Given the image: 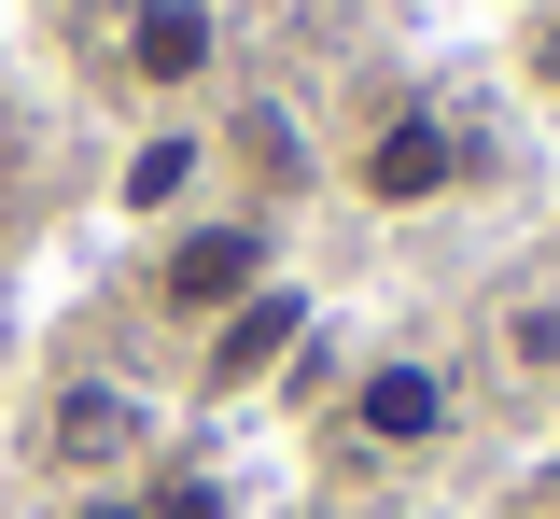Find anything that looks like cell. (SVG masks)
<instances>
[{
  "label": "cell",
  "instance_id": "1",
  "mask_svg": "<svg viewBox=\"0 0 560 519\" xmlns=\"http://www.w3.org/2000/svg\"><path fill=\"white\" fill-rule=\"evenodd\" d=\"M280 281V239L253 211H197V224H168V239H154V309H168V323H238V309L267 296Z\"/></svg>",
  "mask_w": 560,
  "mask_h": 519
},
{
  "label": "cell",
  "instance_id": "2",
  "mask_svg": "<svg viewBox=\"0 0 560 519\" xmlns=\"http://www.w3.org/2000/svg\"><path fill=\"white\" fill-rule=\"evenodd\" d=\"M350 183H364V211H434V197H463V127L448 113H393L350 154Z\"/></svg>",
  "mask_w": 560,
  "mask_h": 519
},
{
  "label": "cell",
  "instance_id": "3",
  "mask_svg": "<svg viewBox=\"0 0 560 519\" xmlns=\"http://www.w3.org/2000/svg\"><path fill=\"white\" fill-rule=\"evenodd\" d=\"M463 422V393H448V366H420V351H378V366L350 379V436L364 449H434Z\"/></svg>",
  "mask_w": 560,
  "mask_h": 519
},
{
  "label": "cell",
  "instance_id": "4",
  "mask_svg": "<svg viewBox=\"0 0 560 519\" xmlns=\"http://www.w3.org/2000/svg\"><path fill=\"white\" fill-rule=\"evenodd\" d=\"M210 57H224V14H210V0H140L127 14V84L140 99H197Z\"/></svg>",
  "mask_w": 560,
  "mask_h": 519
},
{
  "label": "cell",
  "instance_id": "5",
  "mask_svg": "<svg viewBox=\"0 0 560 519\" xmlns=\"http://www.w3.org/2000/svg\"><path fill=\"white\" fill-rule=\"evenodd\" d=\"M294 323H308V296H280V281H267V296L238 309V323H210V379H224V393H238V379H267Z\"/></svg>",
  "mask_w": 560,
  "mask_h": 519
},
{
  "label": "cell",
  "instance_id": "6",
  "mask_svg": "<svg viewBox=\"0 0 560 519\" xmlns=\"http://www.w3.org/2000/svg\"><path fill=\"white\" fill-rule=\"evenodd\" d=\"M210 169V141L197 127H168V141H140V169H127V211H183V183Z\"/></svg>",
  "mask_w": 560,
  "mask_h": 519
},
{
  "label": "cell",
  "instance_id": "7",
  "mask_svg": "<svg viewBox=\"0 0 560 519\" xmlns=\"http://www.w3.org/2000/svg\"><path fill=\"white\" fill-rule=\"evenodd\" d=\"M70 449H127V407L113 393H70Z\"/></svg>",
  "mask_w": 560,
  "mask_h": 519
},
{
  "label": "cell",
  "instance_id": "8",
  "mask_svg": "<svg viewBox=\"0 0 560 519\" xmlns=\"http://www.w3.org/2000/svg\"><path fill=\"white\" fill-rule=\"evenodd\" d=\"M140 519H224V492H210V477H183V492H154Z\"/></svg>",
  "mask_w": 560,
  "mask_h": 519
},
{
  "label": "cell",
  "instance_id": "9",
  "mask_svg": "<svg viewBox=\"0 0 560 519\" xmlns=\"http://www.w3.org/2000/svg\"><path fill=\"white\" fill-rule=\"evenodd\" d=\"M70 519H140V492H84V506H70Z\"/></svg>",
  "mask_w": 560,
  "mask_h": 519
}]
</instances>
